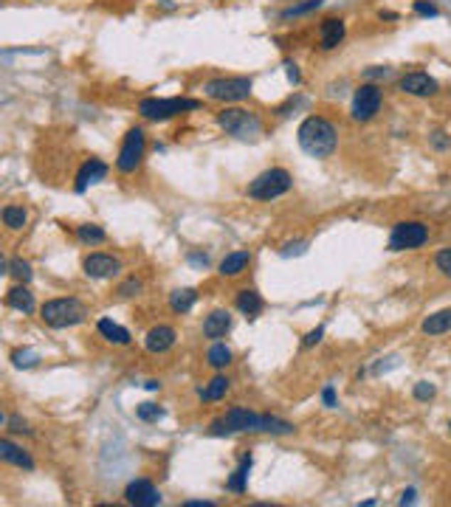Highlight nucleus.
I'll return each mask as SVG.
<instances>
[{
	"label": "nucleus",
	"mask_w": 451,
	"mask_h": 507,
	"mask_svg": "<svg viewBox=\"0 0 451 507\" xmlns=\"http://www.w3.org/2000/svg\"><path fill=\"white\" fill-rule=\"evenodd\" d=\"M195 301H198V290L195 288H178L169 293V307L175 313H189L195 307Z\"/></svg>",
	"instance_id": "obj_24"
},
{
	"label": "nucleus",
	"mask_w": 451,
	"mask_h": 507,
	"mask_svg": "<svg viewBox=\"0 0 451 507\" xmlns=\"http://www.w3.org/2000/svg\"><path fill=\"white\" fill-rule=\"evenodd\" d=\"M218 124L240 142H257L262 136V119L245 107H223L218 113Z\"/></svg>",
	"instance_id": "obj_2"
},
{
	"label": "nucleus",
	"mask_w": 451,
	"mask_h": 507,
	"mask_svg": "<svg viewBox=\"0 0 451 507\" xmlns=\"http://www.w3.org/2000/svg\"><path fill=\"white\" fill-rule=\"evenodd\" d=\"M262 307H265V301H262V296L257 293V290H240L237 293V310L243 313V316H248V319H257L260 313H262Z\"/></svg>",
	"instance_id": "obj_19"
},
{
	"label": "nucleus",
	"mask_w": 451,
	"mask_h": 507,
	"mask_svg": "<svg viewBox=\"0 0 451 507\" xmlns=\"http://www.w3.org/2000/svg\"><path fill=\"white\" fill-rule=\"evenodd\" d=\"M285 71H288V79H291L294 85H299V82H302V73H299V68H297V63L285 60Z\"/></svg>",
	"instance_id": "obj_40"
},
{
	"label": "nucleus",
	"mask_w": 451,
	"mask_h": 507,
	"mask_svg": "<svg viewBox=\"0 0 451 507\" xmlns=\"http://www.w3.org/2000/svg\"><path fill=\"white\" fill-rule=\"evenodd\" d=\"M6 426H9V432H23V434H28V432H31V429H28L20 417H9V420H6Z\"/></svg>",
	"instance_id": "obj_39"
},
{
	"label": "nucleus",
	"mask_w": 451,
	"mask_h": 507,
	"mask_svg": "<svg viewBox=\"0 0 451 507\" xmlns=\"http://www.w3.org/2000/svg\"><path fill=\"white\" fill-rule=\"evenodd\" d=\"M206 358H209V363H212L215 369H226V366L231 363V350H228L226 344H215Z\"/></svg>",
	"instance_id": "obj_30"
},
{
	"label": "nucleus",
	"mask_w": 451,
	"mask_h": 507,
	"mask_svg": "<svg viewBox=\"0 0 451 507\" xmlns=\"http://www.w3.org/2000/svg\"><path fill=\"white\" fill-rule=\"evenodd\" d=\"M11 361H14V366H20V369H28V366H34V363L40 361V358H37L34 350H14V353H11Z\"/></svg>",
	"instance_id": "obj_33"
},
{
	"label": "nucleus",
	"mask_w": 451,
	"mask_h": 507,
	"mask_svg": "<svg viewBox=\"0 0 451 507\" xmlns=\"http://www.w3.org/2000/svg\"><path fill=\"white\" fill-rule=\"evenodd\" d=\"M184 507H215L212 502H184Z\"/></svg>",
	"instance_id": "obj_43"
},
{
	"label": "nucleus",
	"mask_w": 451,
	"mask_h": 507,
	"mask_svg": "<svg viewBox=\"0 0 451 507\" xmlns=\"http://www.w3.org/2000/svg\"><path fill=\"white\" fill-rule=\"evenodd\" d=\"M297 142L310 158H327L339 146V130L324 116H307L297 130Z\"/></svg>",
	"instance_id": "obj_1"
},
{
	"label": "nucleus",
	"mask_w": 451,
	"mask_h": 507,
	"mask_svg": "<svg viewBox=\"0 0 451 507\" xmlns=\"http://www.w3.org/2000/svg\"><path fill=\"white\" fill-rule=\"evenodd\" d=\"M423 333H426V336H443V333H451V307L432 313V316L423 321Z\"/></svg>",
	"instance_id": "obj_23"
},
{
	"label": "nucleus",
	"mask_w": 451,
	"mask_h": 507,
	"mask_svg": "<svg viewBox=\"0 0 451 507\" xmlns=\"http://www.w3.org/2000/svg\"><path fill=\"white\" fill-rule=\"evenodd\" d=\"M9 274H11L17 282L26 285V282L31 279V265H28L26 260H11V262H9Z\"/></svg>",
	"instance_id": "obj_31"
},
{
	"label": "nucleus",
	"mask_w": 451,
	"mask_h": 507,
	"mask_svg": "<svg viewBox=\"0 0 451 507\" xmlns=\"http://www.w3.org/2000/svg\"><path fill=\"white\" fill-rule=\"evenodd\" d=\"M85 304L68 296V299H48L43 307H40V319L54 327V330H65V327H76L85 321Z\"/></svg>",
	"instance_id": "obj_3"
},
{
	"label": "nucleus",
	"mask_w": 451,
	"mask_h": 507,
	"mask_svg": "<svg viewBox=\"0 0 451 507\" xmlns=\"http://www.w3.org/2000/svg\"><path fill=\"white\" fill-rule=\"evenodd\" d=\"M228 378H223V375H218V378H212L206 386H201L198 389V397L201 400H221V397H226V392H228Z\"/></svg>",
	"instance_id": "obj_25"
},
{
	"label": "nucleus",
	"mask_w": 451,
	"mask_h": 507,
	"mask_svg": "<svg viewBox=\"0 0 451 507\" xmlns=\"http://www.w3.org/2000/svg\"><path fill=\"white\" fill-rule=\"evenodd\" d=\"M322 3H324V0H302V3H294V6L282 9V11H280V17H282V20H291V17H302V14H310V11L322 9Z\"/></svg>",
	"instance_id": "obj_29"
},
{
	"label": "nucleus",
	"mask_w": 451,
	"mask_h": 507,
	"mask_svg": "<svg viewBox=\"0 0 451 507\" xmlns=\"http://www.w3.org/2000/svg\"><path fill=\"white\" fill-rule=\"evenodd\" d=\"M96 330H99V336L107 338L110 344H119V347H127V344H130V333H127L122 324L110 321V319H102V321L96 324Z\"/></svg>",
	"instance_id": "obj_21"
},
{
	"label": "nucleus",
	"mask_w": 451,
	"mask_h": 507,
	"mask_svg": "<svg viewBox=\"0 0 451 507\" xmlns=\"http://www.w3.org/2000/svg\"><path fill=\"white\" fill-rule=\"evenodd\" d=\"M144 152H147V136H144V130H142V127H133V130H127L124 142H122V146H119L116 169H119L122 175H133V172L142 166V161H144Z\"/></svg>",
	"instance_id": "obj_8"
},
{
	"label": "nucleus",
	"mask_w": 451,
	"mask_h": 507,
	"mask_svg": "<svg viewBox=\"0 0 451 507\" xmlns=\"http://www.w3.org/2000/svg\"><path fill=\"white\" fill-rule=\"evenodd\" d=\"M231 330V313L228 310H212L203 321V336L206 338H223Z\"/></svg>",
	"instance_id": "obj_17"
},
{
	"label": "nucleus",
	"mask_w": 451,
	"mask_h": 507,
	"mask_svg": "<svg viewBox=\"0 0 451 507\" xmlns=\"http://www.w3.org/2000/svg\"><path fill=\"white\" fill-rule=\"evenodd\" d=\"M398 87H400L403 93H409V96H420V99H423V96H435V93L440 90L437 79L429 76V73H423V71L403 73L400 82H398Z\"/></svg>",
	"instance_id": "obj_12"
},
{
	"label": "nucleus",
	"mask_w": 451,
	"mask_h": 507,
	"mask_svg": "<svg viewBox=\"0 0 451 507\" xmlns=\"http://www.w3.org/2000/svg\"><path fill=\"white\" fill-rule=\"evenodd\" d=\"M189 110H201V102L198 99H186V96H169V99H142L139 102V113L150 122H166V119H175L181 113H189Z\"/></svg>",
	"instance_id": "obj_5"
},
{
	"label": "nucleus",
	"mask_w": 451,
	"mask_h": 507,
	"mask_svg": "<svg viewBox=\"0 0 451 507\" xmlns=\"http://www.w3.org/2000/svg\"><path fill=\"white\" fill-rule=\"evenodd\" d=\"M415 397H418V400H432V397H435V383L420 380V383L415 386Z\"/></svg>",
	"instance_id": "obj_36"
},
{
	"label": "nucleus",
	"mask_w": 451,
	"mask_h": 507,
	"mask_svg": "<svg viewBox=\"0 0 451 507\" xmlns=\"http://www.w3.org/2000/svg\"><path fill=\"white\" fill-rule=\"evenodd\" d=\"M251 462H254V459H251V454L240 459V468H237V471L231 474V479L226 482V488H228V491H234V493H245V479H248Z\"/></svg>",
	"instance_id": "obj_26"
},
{
	"label": "nucleus",
	"mask_w": 451,
	"mask_h": 507,
	"mask_svg": "<svg viewBox=\"0 0 451 507\" xmlns=\"http://www.w3.org/2000/svg\"><path fill=\"white\" fill-rule=\"evenodd\" d=\"M0 459L3 462H9V465H17V468H26V471H31L34 468V459L20 448V445H14L11 439H0Z\"/></svg>",
	"instance_id": "obj_18"
},
{
	"label": "nucleus",
	"mask_w": 451,
	"mask_h": 507,
	"mask_svg": "<svg viewBox=\"0 0 451 507\" xmlns=\"http://www.w3.org/2000/svg\"><path fill=\"white\" fill-rule=\"evenodd\" d=\"M175 338H178V333L169 324H155L150 333L144 336V347L150 353H166V350L175 347Z\"/></svg>",
	"instance_id": "obj_16"
},
{
	"label": "nucleus",
	"mask_w": 451,
	"mask_h": 507,
	"mask_svg": "<svg viewBox=\"0 0 451 507\" xmlns=\"http://www.w3.org/2000/svg\"><path fill=\"white\" fill-rule=\"evenodd\" d=\"M291 186H294L291 172L282 169V166H274V169H265L262 175H257L248 183V198H254V201H274V198L285 195Z\"/></svg>",
	"instance_id": "obj_6"
},
{
	"label": "nucleus",
	"mask_w": 451,
	"mask_h": 507,
	"mask_svg": "<svg viewBox=\"0 0 451 507\" xmlns=\"http://www.w3.org/2000/svg\"><path fill=\"white\" fill-rule=\"evenodd\" d=\"M158 386H161V383H158V380H147V389H150V392H155V389H158Z\"/></svg>",
	"instance_id": "obj_44"
},
{
	"label": "nucleus",
	"mask_w": 451,
	"mask_h": 507,
	"mask_svg": "<svg viewBox=\"0 0 451 507\" xmlns=\"http://www.w3.org/2000/svg\"><path fill=\"white\" fill-rule=\"evenodd\" d=\"M76 237H79L85 245H99V242H105V240H107L105 228H99V225H93V223L76 225Z\"/></svg>",
	"instance_id": "obj_27"
},
{
	"label": "nucleus",
	"mask_w": 451,
	"mask_h": 507,
	"mask_svg": "<svg viewBox=\"0 0 451 507\" xmlns=\"http://www.w3.org/2000/svg\"><path fill=\"white\" fill-rule=\"evenodd\" d=\"M435 265H437V271H440L443 277H449V279H451V248H443V251H437V257H435Z\"/></svg>",
	"instance_id": "obj_34"
},
{
	"label": "nucleus",
	"mask_w": 451,
	"mask_h": 507,
	"mask_svg": "<svg viewBox=\"0 0 451 507\" xmlns=\"http://www.w3.org/2000/svg\"><path fill=\"white\" fill-rule=\"evenodd\" d=\"M6 304L14 307V310H20V313H31L34 310V293L20 282L17 288H11L6 293Z\"/></svg>",
	"instance_id": "obj_22"
},
{
	"label": "nucleus",
	"mask_w": 451,
	"mask_h": 507,
	"mask_svg": "<svg viewBox=\"0 0 451 507\" xmlns=\"http://www.w3.org/2000/svg\"><path fill=\"white\" fill-rule=\"evenodd\" d=\"M251 87H254V82H251L248 76H228V79L223 76V79L206 82V85H203V93H206L209 99H215V102L231 105V102L248 99V96H251Z\"/></svg>",
	"instance_id": "obj_7"
},
{
	"label": "nucleus",
	"mask_w": 451,
	"mask_h": 507,
	"mask_svg": "<svg viewBox=\"0 0 451 507\" xmlns=\"http://www.w3.org/2000/svg\"><path fill=\"white\" fill-rule=\"evenodd\" d=\"M82 268L90 279H113L122 271V260L113 254H87Z\"/></svg>",
	"instance_id": "obj_11"
},
{
	"label": "nucleus",
	"mask_w": 451,
	"mask_h": 507,
	"mask_svg": "<svg viewBox=\"0 0 451 507\" xmlns=\"http://www.w3.org/2000/svg\"><path fill=\"white\" fill-rule=\"evenodd\" d=\"M344 34H347L344 20H341V17H327V20L322 23V28H319V46H322V51L339 48V46L344 43Z\"/></svg>",
	"instance_id": "obj_15"
},
{
	"label": "nucleus",
	"mask_w": 451,
	"mask_h": 507,
	"mask_svg": "<svg viewBox=\"0 0 451 507\" xmlns=\"http://www.w3.org/2000/svg\"><path fill=\"white\" fill-rule=\"evenodd\" d=\"M3 223H6V228L20 231V228L28 223V212H26L23 206H6V209H3Z\"/></svg>",
	"instance_id": "obj_28"
},
{
	"label": "nucleus",
	"mask_w": 451,
	"mask_h": 507,
	"mask_svg": "<svg viewBox=\"0 0 451 507\" xmlns=\"http://www.w3.org/2000/svg\"><path fill=\"white\" fill-rule=\"evenodd\" d=\"M423 242H429V228L418 220L395 223L389 234V251H412V248H420Z\"/></svg>",
	"instance_id": "obj_9"
},
{
	"label": "nucleus",
	"mask_w": 451,
	"mask_h": 507,
	"mask_svg": "<svg viewBox=\"0 0 451 507\" xmlns=\"http://www.w3.org/2000/svg\"><path fill=\"white\" fill-rule=\"evenodd\" d=\"M107 172H110V166L105 164V161H99V158H87L82 166H79V172H76V183L74 189L82 195L90 183H99V181H105L107 178Z\"/></svg>",
	"instance_id": "obj_14"
},
{
	"label": "nucleus",
	"mask_w": 451,
	"mask_h": 507,
	"mask_svg": "<svg viewBox=\"0 0 451 507\" xmlns=\"http://www.w3.org/2000/svg\"><path fill=\"white\" fill-rule=\"evenodd\" d=\"M248 262H251V254L248 251H231V254H226L223 262H221V277H240L245 268H248Z\"/></svg>",
	"instance_id": "obj_20"
},
{
	"label": "nucleus",
	"mask_w": 451,
	"mask_h": 507,
	"mask_svg": "<svg viewBox=\"0 0 451 507\" xmlns=\"http://www.w3.org/2000/svg\"><path fill=\"white\" fill-rule=\"evenodd\" d=\"M381 102H383V93H381L378 85H361L356 90V96H353L350 113H353L356 122H370V119H376V113L381 110Z\"/></svg>",
	"instance_id": "obj_10"
},
{
	"label": "nucleus",
	"mask_w": 451,
	"mask_h": 507,
	"mask_svg": "<svg viewBox=\"0 0 451 507\" xmlns=\"http://www.w3.org/2000/svg\"><path fill=\"white\" fill-rule=\"evenodd\" d=\"M322 400H324V406H336V392H333V386H324Z\"/></svg>",
	"instance_id": "obj_41"
},
{
	"label": "nucleus",
	"mask_w": 451,
	"mask_h": 507,
	"mask_svg": "<svg viewBox=\"0 0 451 507\" xmlns=\"http://www.w3.org/2000/svg\"><path fill=\"white\" fill-rule=\"evenodd\" d=\"M136 417H139V420H144V423H155V420H161V417H164V409H161V406H155V403H142V406L136 409Z\"/></svg>",
	"instance_id": "obj_32"
},
{
	"label": "nucleus",
	"mask_w": 451,
	"mask_h": 507,
	"mask_svg": "<svg viewBox=\"0 0 451 507\" xmlns=\"http://www.w3.org/2000/svg\"><path fill=\"white\" fill-rule=\"evenodd\" d=\"M415 11L420 17H440V9L435 3H429V0H415Z\"/></svg>",
	"instance_id": "obj_35"
},
{
	"label": "nucleus",
	"mask_w": 451,
	"mask_h": 507,
	"mask_svg": "<svg viewBox=\"0 0 451 507\" xmlns=\"http://www.w3.org/2000/svg\"><path fill=\"white\" fill-rule=\"evenodd\" d=\"M322 336H324V327H316V330H310V333L304 336L302 347H313V344H319V341H322Z\"/></svg>",
	"instance_id": "obj_37"
},
{
	"label": "nucleus",
	"mask_w": 451,
	"mask_h": 507,
	"mask_svg": "<svg viewBox=\"0 0 451 507\" xmlns=\"http://www.w3.org/2000/svg\"><path fill=\"white\" fill-rule=\"evenodd\" d=\"M124 499L136 507L161 505V493H158V488L152 485L150 479H133V482L124 488Z\"/></svg>",
	"instance_id": "obj_13"
},
{
	"label": "nucleus",
	"mask_w": 451,
	"mask_h": 507,
	"mask_svg": "<svg viewBox=\"0 0 451 507\" xmlns=\"http://www.w3.org/2000/svg\"><path fill=\"white\" fill-rule=\"evenodd\" d=\"M415 502V491H406L403 496H400V505H412Z\"/></svg>",
	"instance_id": "obj_42"
},
{
	"label": "nucleus",
	"mask_w": 451,
	"mask_h": 507,
	"mask_svg": "<svg viewBox=\"0 0 451 507\" xmlns=\"http://www.w3.org/2000/svg\"><path fill=\"white\" fill-rule=\"evenodd\" d=\"M139 290H142V282H139V279L133 277V279H127V282H124V285L119 288V293H122V296H136Z\"/></svg>",
	"instance_id": "obj_38"
},
{
	"label": "nucleus",
	"mask_w": 451,
	"mask_h": 507,
	"mask_svg": "<svg viewBox=\"0 0 451 507\" xmlns=\"http://www.w3.org/2000/svg\"><path fill=\"white\" fill-rule=\"evenodd\" d=\"M265 420L268 415H257V412H248V409H228L223 417H218L212 426H209V434L212 437H226V434H237V432H265Z\"/></svg>",
	"instance_id": "obj_4"
}]
</instances>
